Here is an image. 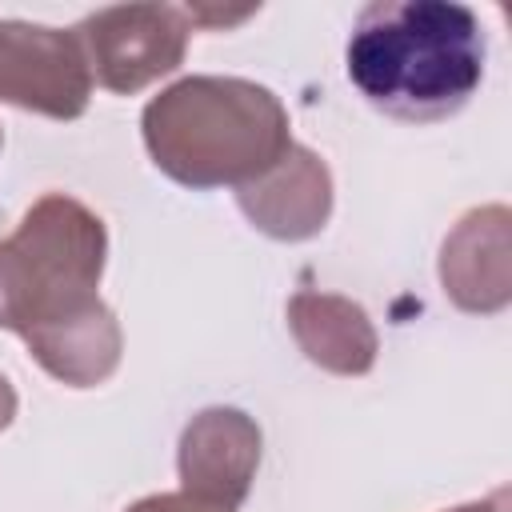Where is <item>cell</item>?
Listing matches in <instances>:
<instances>
[{
	"label": "cell",
	"instance_id": "obj_4",
	"mask_svg": "<svg viewBox=\"0 0 512 512\" xmlns=\"http://www.w3.org/2000/svg\"><path fill=\"white\" fill-rule=\"evenodd\" d=\"M72 32L80 36L92 80L132 96L184 64L192 20L184 4H108L88 12Z\"/></svg>",
	"mask_w": 512,
	"mask_h": 512
},
{
	"label": "cell",
	"instance_id": "obj_11",
	"mask_svg": "<svg viewBox=\"0 0 512 512\" xmlns=\"http://www.w3.org/2000/svg\"><path fill=\"white\" fill-rule=\"evenodd\" d=\"M192 28H236L248 16H256V8H216V4H184Z\"/></svg>",
	"mask_w": 512,
	"mask_h": 512
},
{
	"label": "cell",
	"instance_id": "obj_12",
	"mask_svg": "<svg viewBox=\"0 0 512 512\" xmlns=\"http://www.w3.org/2000/svg\"><path fill=\"white\" fill-rule=\"evenodd\" d=\"M16 420V388L8 384V376L0 372V432Z\"/></svg>",
	"mask_w": 512,
	"mask_h": 512
},
{
	"label": "cell",
	"instance_id": "obj_1",
	"mask_svg": "<svg viewBox=\"0 0 512 512\" xmlns=\"http://www.w3.org/2000/svg\"><path fill=\"white\" fill-rule=\"evenodd\" d=\"M488 36L460 0H372L344 44L352 88L384 116L432 124L480 88Z\"/></svg>",
	"mask_w": 512,
	"mask_h": 512
},
{
	"label": "cell",
	"instance_id": "obj_5",
	"mask_svg": "<svg viewBox=\"0 0 512 512\" xmlns=\"http://www.w3.org/2000/svg\"><path fill=\"white\" fill-rule=\"evenodd\" d=\"M0 100L52 120L84 116L92 68L80 36L32 20H0Z\"/></svg>",
	"mask_w": 512,
	"mask_h": 512
},
{
	"label": "cell",
	"instance_id": "obj_2",
	"mask_svg": "<svg viewBox=\"0 0 512 512\" xmlns=\"http://www.w3.org/2000/svg\"><path fill=\"white\" fill-rule=\"evenodd\" d=\"M152 164L184 188H240L288 148L292 124L280 96L244 76H184L140 112Z\"/></svg>",
	"mask_w": 512,
	"mask_h": 512
},
{
	"label": "cell",
	"instance_id": "obj_6",
	"mask_svg": "<svg viewBox=\"0 0 512 512\" xmlns=\"http://www.w3.org/2000/svg\"><path fill=\"white\" fill-rule=\"evenodd\" d=\"M260 424L240 412V408H200L176 444V472H180V492L220 504V508H240L252 492L256 468H260Z\"/></svg>",
	"mask_w": 512,
	"mask_h": 512
},
{
	"label": "cell",
	"instance_id": "obj_3",
	"mask_svg": "<svg viewBox=\"0 0 512 512\" xmlns=\"http://www.w3.org/2000/svg\"><path fill=\"white\" fill-rule=\"evenodd\" d=\"M108 260L104 220L68 192H44L0 240V328L36 344L108 308L100 276Z\"/></svg>",
	"mask_w": 512,
	"mask_h": 512
},
{
	"label": "cell",
	"instance_id": "obj_13",
	"mask_svg": "<svg viewBox=\"0 0 512 512\" xmlns=\"http://www.w3.org/2000/svg\"><path fill=\"white\" fill-rule=\"evenodd\" d=\"M440 512H504V496H488V500H468L456 508H440Z\"/></svg>",
	"mask_w": 512,
	"mask_h": 512
},
{
	"label": "cell",
	"instance_id": "obj_7",
	"mask_svg": "<svg viewBox=\"0 0 512 512\" xmlns=\"http://www.w3.org/2000/svg\"><path fill=\"white\" fill-rule=\"evenodd\" d=\"M236 204L248 224L272 240H312L332 216V172L324 156L292 140L264 176L236 188Z\"/></svg>",
	"mask_w": 512,
	"mask_h": 512
},
{
	"label": "cell",
	"instance_id": "obj_8",
	"mask_svg": "<svg viewBox=\"0 0 512 512\" xmlns=\"http://www.w3.org/2000/svg\"><path fill=\"white\" fill-rule=\"evenodd\" d=\"M508 208L488 204L456 220L440 248L444 296L464 312H500L512 300Z\"/></svg>",
	"mask_w": 512,
	"mask_h": 512
},
{
	"label": "cell",
	"instance_id": "obj_9",
	"mask_svg": "<svg viewBox=\"0 0 512 512\" xmlns=\"http://www.w3.org/2000/svg\"><path fill=\"white\" fill-rule=\"evenodd\" d=\"M288 328L300 352L332 376H364L376 364L380 336L352 296L304 288L288 300Z\"/></svg>",
	"mask_w": 512,
	"mask_h": 512
},
{
	"label": "cell",
	"instance_id": "obj_10",
	"mask_svg": "<svg viewBox=\"0 0 512 512\" xmlns=\"http://www.w3.org/2000/svg\"><path fill=\"white\" fill-rule=\"evenodd\" d=\"M124 512H232V508L196 500L188 492H152V496H140L136 504H128Z\"/></svg>",
	"mask_w": 512,
	"mask_h": 512
},
{
	"label": "cell",
	"instance_id": "obj_14",
	"mask_svg": "<svg viewBox=\"0 0 512 512\" xmlns=\"http://www.w3.org/2000/svg\"><path fill=\"white\" fill-rule=\"evenodd\" d=\"M0 144H4V132H0Z\"/></svg>",
	"mask_w": 512,
	"mask_h": 512
}]
</instances>
